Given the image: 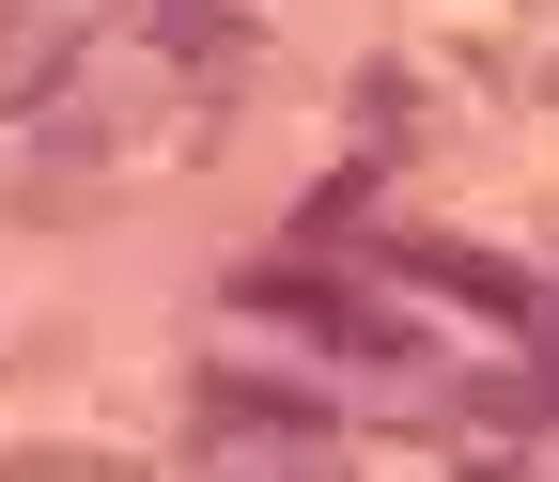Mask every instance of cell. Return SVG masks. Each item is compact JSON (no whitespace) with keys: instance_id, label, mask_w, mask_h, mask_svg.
Listing matches in <instances>:
<instances>
[{"instance_id":"1","label":"cell","mask_w":559,"mask_h":482,"mask_svg":"<svg viewBox=\"0 0 559 482\" xmlns=\"http://www.w3.org/2000/svg\"><path fill=\"white\" fill-rule=\"evenodd\" d=\"M234 296L280 311V327H311V342H342V358H404V327H389L358 281H326V264H280V249H264V264H234Z\"/></svg>"},{"instance_id":"2","label":"cell","mask_w":559,"mask_h":482,"mask_svg":"<svg viewBox=\"0 0 559 482\" xmlns=\"http://www.w3.org/2000/svg\"><path fill=\"white\" fill-rule=\"evenodd\" d=\"M202 451H326V389H296V374H202Z\"/></svg>"},{"instance_id":"3","label":"cell","mask_w":559,"mask_h":482,"mask_svg":"<svg viewBox=\"0 0 559 482\" xmlns=\"http://www.w3.org/2000/svg\"><path fill=\"white\" fill-rule=\"evenodd\" d=\"M79 79V16L62 0H0V109H47Z\"/></svg>"},{"instance_id":"4","label":"cell","mask_w":559,"mask_h":482,"mask_svg":"<svg viewBox=\"0 0 559 482\" xmlns=\"http://www.w3.org/2000/svg\"><path fill=\"white\" fill-rule=\"evenodd\" d=\"M404 281H436V296H466L481 327H544V281L528 264H498V249H389Z\"/></svg>"},{"instance_id":"5","label":"cell","mask_w":559,"mask_h":482,"mask_svg":"<svg viewBox=\"0 0 559 482\" xmlns=\"http://www.w3.org/2000/svg\"><path fill=\"white\" fill-rule=\"evenodd\" d=\"M466 421H498V436H528V421H544V389H528V374H466Z\"/></svg>"}]
</instances>
